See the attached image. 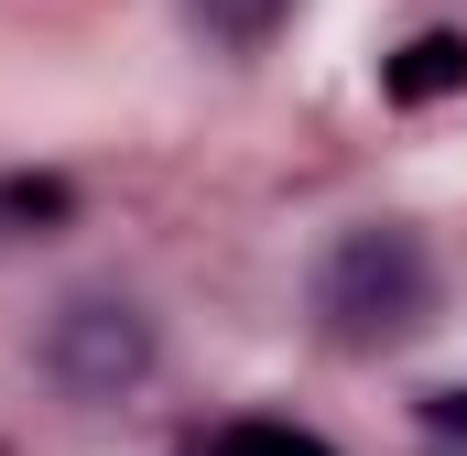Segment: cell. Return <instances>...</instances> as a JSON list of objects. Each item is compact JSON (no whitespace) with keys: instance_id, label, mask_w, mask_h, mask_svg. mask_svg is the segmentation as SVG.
<instances>
[{"instance_id":"cell-1","label":"cell","mask_w":467,"mask_h":456,"mask_svg":"<svg viewBox=\"0 0 467 456\" xmlns=\"http://www.w3.org/2000/svg\"><path fill=\"white\" fill-rule=\"evenodd\" d=\"M316 316H327V337H337V347H391V337H413V326L435 316V261H424V239L391 228V218L337 228L327 261H316Z\"/></svg>"},{"instance_id":"cell-2","label":"cell","mask_w":467,"mask_h":456,"mask_svg":"<svg viewBox=\"0 0 467 456\" xmlns=\"http://www.w3.org/2000/svg\"><path fill=\"white\" fill-rule=\"evenodd\" d=\"M152 316L141 305H119V294H77V305H55V326H44V380L66 391V402H130L141 380H152Z\"/></svg>"},{"instance_id":"cell-3","label":"cell","mask_w":467,"mask_h":456,"mask_svg":"<svg viewBox=\"0 0 467 456\" xmlns=\"http://www.w3.org/2000/svg\"><path fill=\"white\" fill-rule=\"evenodd\" d=\"M457 88H467V33H446V22L413 33L402 55H380V98H391V109H435V98H457Z\"/></svg>"},{"instance_id":"cell-4","label":"cell","mask_w":467,"mask_h":456,"mask_svg":"<svg viewBox=\"0 0 467 456\" xmlns=\"http://www.w3.org/2000/svg\"><path fill=\"white\" fill-rule=\"evenodd\" d=\"M185 22H196L218 55H261V44L294 22V0H185Z\"/></svg>"},{"instance_id":"cell-5","label":"cell","mask_w":467,"mask_h":456,"mask_svg":"<svg viewBox=\"0 0 467 456\" xmlns=\"http://www.w3.org/2000/svg\"><path fill=\"white\" fill-rule=\"evenodd\" d=\"M77 218V185L55 174H0V228H66Z\"/></svg>"},{"instance_id":"cell-6","label":"cell","mask_w":467,"mask_h":456,"mask_svg":"<svg viewBox=\"0 0 467 456\" xmlns=\"http://www.w3.org/2000/svg\"><path fill=\"white\" fill-rule=\"evenodd\" d=\"M207 456H337V446H316L305 424H229Z\"/></svg>"},{"instance_id":"cell-7","label":"cell","mask_w":467,"mask_h":456,"mask_svg":"<svg viewBox=\"0 0 467 456\" xmlns=\"http://www.w3.org/2000/svg\"><path fill=\"white\" fill-rule=\"evenodd\" d=\"M424 424H435V435H467V380L457 391H424Z\"/></svg>"}]
</instances>
